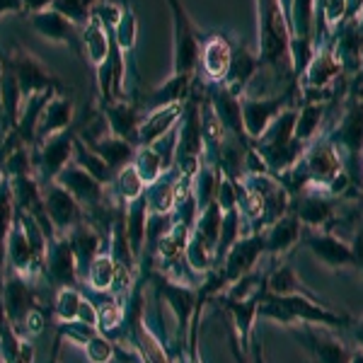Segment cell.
Segmentation results:
<instances>
[{
	"label": "cell",
	"mask_w": 363,
	"mask_h": 363,
	"mask_svg": "<svg viewBox=\"0 0 363 363\" xmlns=\"http://www.w3.org/2000/svg\"><path fill=\"white\" fill-rule=\"evenodd\" d=\"M351 252H354L356 267L363 269V225L354 233V240H351Z\"/></svg>",
	"instance_id": "49"
},
{
	"label": "cell",
	"mask_w": 363,
	"mask_h": 363,
	"mask_svg": "<svg viewBox=\"0 0 363 363\" xmlns=\"http://www.w3.org/2000/svg\"><path fill=\"white\" fill-rule=\"evenodd\" d=\"M114 42L121 51H128L136 42V17H133L131 10H124V15H121V22L116 25Z\"/></svg>",
	"instance_id": "43"
},
{
	"label": "cell",
	"mask_w": 363,
	"mask_h": 363,
	"mask_svg": "<svg viewBox=\"0 0 363 363\" xmlns=\"http://www.w3.org/2000/svg\"><path fill=\"white\" fill-rule=\"evenodd\" d=\"M17 220V201L8 174H0V255L5 257V240Z\"/></svg>",
	"instance_id": "25"
},
{
	"label": "cell",
	"mask_w": 363,
	"mask_h": 363,
	"mask_svg": "<svg viewBox=\"0 0 363 363\" xmlns=\"http://www.w3.org/2000/svg\"><path fill=\"white\" fill-rule=\"evenodd\" d=\"M0 306H3L5 318H8V322L13 327H20L29 310L37 308V296H34V289L27 284L25 277H20V274H10V277L5 279Z\"/></svg>",
	"instance_id": "7"
},
{
	"label": "cell",
	"mask_w": 363,
	"mask_h": 363,
	"mask_svg": "<svg viewBox=\"0 0 363 363\" xmlns=\"http://www.w3.org/2000/svg\"><path fill=\"white\" fill-rule=\"evenodd\" d=\"M354 337L359 339V342L363 344V320L359 322V325H356V330H354Z\"/></svg>",
	"instance_id": "52"
},
{
	"label": "cell",
	"mask_w": 363,
	"mask_h": 363,
	"mask_svg": "<svg viewBox=\"0 0 363 363\" xmlns=\"http://www.w3.org/2000/svg\"><path fill=\"white\" fill-rule=\"evenodd\" d=\"M5 13H25L22 0H0V15Z\"/></svg>",
	"instance_id": "51"
},
{
	"label": "cell",
	"mask_w": 363,
	"mask_h": 363,
	"mask_svg": "<svg viewBox=\"0 0 363 363\" xmlns=\"http://www.w3.org/2000/svg\"><path fill=\"white\" fill-rule=\"evenodd\" d=\"M136 347H138L140 361L143 363H169L165 349L157 342V337L145 325H140V322L136 327Z\"/></svg>",
	"instance_id": "33"
},
{
	"label": "cell",
	"mask_w": 363,
	"mask_h": 363,
	"mask_svg": "<svg viewBox=\"0 0 363 363\" xmlns=\"http://www.w3.org/2000/svg\"><path fill=\"white\" fill-rule=\"evenodd\" d=\"M203 66L211 78H223L230 66V46L223 39H211L203 49Z\"/></svg>",
	"instance_id": "30"
},
{
	"label": "cell",
	"mask_w": 363,
	"mask_h": 363,
	"mask_svg": "<svg viewBox=\"0 0 363 363\" xmlns=\"http://www.w3.org/2000/svg\"><path fill=\"white\" fill-rule=\"evenodd\" d=\"M281 107V99H269V102H264V99H252V102H247L242 107V121L245 126H247L250 136L252 138H259L262 133L267 131L269 126H272L274 116H277Z\"/></svg>",
	"instance_id": "18"
},
{
	"label": "cell",
	"mask_w": 363,
	"mask_h": 363,
	"mask_svg": "<svg viewBox=\"0 0 363 363\" xmlns=\"http://www.w3.org/2000/svg\"><path fill=\"white\" fill-rule=\"evenodd\" d=\"M73 162L78 167H83L87 174H92L99 184H109V182L114 179V169L107 165V162L99 157L95 150L90 148V145H85L83 140L75 136V150H73Z\"/></svg>",
	"instance_id": "23"
},
{
	"label": "cell",
	"mask_w": 363,
	"mask_h": 363,
	"mask_svg": "<svg viewBox=\"0 0 363 363\" xmlns=\"http://www.w3.org/2000/svg\"><path fill=\"white\" fill-rule=\"evenodd\" d=\"M68 242L73 247L75 262H78V277L87 279V272H90L92 262L102 255V238L92 225H78L75 230L68 233Z\"/></svg>",
	"instance_id": "13"
},
{
	"label": "cell",
	"mask_w": 363,
	"mask_h": 363,
	"mask_svg": "<svg viewBox=\"0 0 363 363\" xmlns=\"http://www.w3.org/2000/svg\"><path fill=\"white\" fill-rule=\"evenodd\" d=\"M51 10L61 13L73 25H87L90 22V0H54Z\"/></svg>",
	"instance_id": "39"
},
{
	"label": "cell",
	"mask_w": 363,
	"mask_h": 363,
	"mask_svg": "<svg viewBox=\"0 0 363 363\" xmlns=\"http://www.w3.org/2000/svg\"><path fill=\"white\" fill-rule=\"evenodd\" d=\"M269 294L274 296H308L303 284L298 281L296 272L289 264L279 267L277 272L269 277Z\"/></svg>",
	"instance_id": "32"
},
{
	"label": "cell",
	"mask_w": 363,
	"mask_h": 363,
	"mask_svg": "<svg viewBox=\"0 0 363 363\" xmlns=\"http://www.w3.org/2000/svg\"><path fill=\"white\" fill-rule=\"evenodd\" d=\"M114 186H116V194L124 199L126 203L136 201V199L145 194V182L138 174V169L133 167V162L126 167H121L119 172L114 174Z\"/></svg>",
	"instance_id": "28"
},
{
	"label": "cell",
	"mask_w": 363,
	"mask_h": 363,
	"mask_svg": "<svg viewBox=\"0 0 363 363\" xmlns=\"http://www.w3.org/2000/svg\"><path fill=\"white\" fill-rule=\"evenodd\" d=\"M310 337H313V351L320 363H351V354L337 339L320 335V332H310Z\"/></svg>",
	"instance_id": "31"
},
{
	"label": "cell",
	"mask_w": 363,
	"mask_h": 363,
	"mask_svg": "<svg viewBox=\"0 0 363 363\" xmlns=\"http://www.w3.org/2000/svg\"><path fill=\"white\" fill-rule=\"evenodd\" d=\"M351 363H363V354H356V356H351Z\"/></svg>",
	"instance_id": "53"
},
{
	"label": "cell",
	"mask_w": 363,
	"mask_h": 363,
	"mask_svg": "<svg viewBox=\"0 0 363 363\" xmlns=\"http://www.w3.org/2000/svg\"><path fill=\"white\" fill-rule=\"evenodd\" d=\"M335 73H337V63L332 61L330 56H320L318 61H315V66L310 68V83H313V85H325Z\"/></svg>",
	"instance_id": "45"
},
{
	"label": "cell",
	"mask_w": 363,
	"mask_h": 363,
	"mask_svg": "<svg viewBox=\"0 0 363 363\" xmlns=\"http://www.w3.org/2000/svg\"><path fill=\"white\" fill-rule=\"evenodd\" d=\"M73 150H75V136L70 131L56 133V136L46 138L39 148L34 165H37V174L42 179V184L54 182L61 169H66L73 162Z\"/></svg>",
	"instance_id": "2"
},
{
	"label": "cell",
	"mask_w": 363,
	"mask_h": 363,
	"mask_svg": "<svg viewBox=\"0 0 363 363\" xmlns=\"http://www.w3.org/2000/svg\"><path fill=\"white\" fill-rule=\"evenodd\" d=\"M83 349H85V356L90 363H109L114 359L112 339H109L107 335H102V332H97V335L92 337Z\"/></svg>",
	"instance_id": "41"
},
{
	"label": "cell",
	"mask_w": 363,
	"mask_h": 363,
	"mask_svg": "<svg viewBox=\"0 0 363 363\" xmlns=\"http://www.w3.org/2000/svg\"><path fill=\"white\" fill-rule=\"evenodd\" d=\"M44 272L49 274V281L56 284L58 289H68V286H78V262H75L73 247L68 242V235H56L49 240V250H46Z\"/></svg>",
	"instance_id": "5"
},
{
	"label": "cell",
	"mask_w": 363,
	"mask_h": 363,
	"mask_svg": "<svg viewBox=\"0 0 363 363\" xmlns=\"http://www.w3.org/2000/svg\"><path fill=\"white\" fill-rule=\"evenodd\" d=\"M54 182H58L68 194H73L75 199H78V201L83 203V208L85 206L87 208L99 206L102 199H104L102 184H99L92 174H87L83 167L75 165V162H70L66 169H61V174H58Z\"/></svg>",
	"instance_id": "8"
},
{
	"label": "cell",
	"mask_w": 363,
	"mask_h": 363,
	"mask_svg": "<svg viewBox=\"0 0 363 363\" xmlns=\"http://www.w3.org/2000/svg\"><path fill=\"white\" fill-rule=\"evenodd\" d=\"M320 119H322V107L320 104H310V107L303 109L301 114H298V119H296V140H308V138H313V133L318 131V124H320Z\"/></svg>",
	"instance_id": "40"
},
{
	"label": "cell",
	"mask_w": 363,
	"mask_h": 363,
	"mask_svg": "<svg viewBox=\"0 0 363 363\" xmlns=\"http://www.w3.org/2000/svg\"><path fill=\"white\" fill-rule=\"evenodd\" d=\"M294 22L298 37H308L310 22H313V0H296L294 3Z\"/></svg>",
	"instance_id": "44"
},
{
	"label": "cell",
	"mask_w": 363,
	"mask_h": 363,
	"mask_svg": "<svg viewBox=\"0 0 363 363\" xmlns=\"http://www.w3.org/2000/svg\"><path fill=\"white\" fill-rule=\"evenodd\" d=\"M90 148L95 150V153L102 157V160L107 162L109 167L114 169V174L119 172L121 167L131 165L133 155H136V150H133V143H128V140H124V138H116V136H112V133H109V136H104V138H99V140H95Z\"/></svg>",
	"instance_id": "17"
},
{
	"label": "cell",
	"mask_w": 363,
	"mask_h": 363,
	"mask_svg": "<svg viewBox=\"0 0 363 363\" xmlns=\"http://www.w3.org/2000/svg\"><path fill=\"white\" fill-rule=\"evenodd\" d=\"M5 262L10 267V274H20V277L37 274L34 252L29 247V240L25 235V228H22L20 218L15 220L13 230H10L8 240H5Z\"/></svg>",
	"instance_id": "12"
},
{
	"label": "cell",
	"mask_w": 363,
	"mask_h": 363,
	"mask_svg": "<svg viewBox=\"0 0 363 363\" xmlns=\"http://www.w3.org/2000/svg\"><path fill=\"white\" fill-rule=\"evenodd\" d=\"M332 216V203L322 196H308L301 201V208H298V218L306 220L308 225L318 228L325 223Z\"/></svg>",
	"instance_id": "38"
},
{
	"label": "cell",
	"mask_w": 363,
	"mask_h": 363,
	"mask_svg": "<svg viewBox=\"0 0 363 363\" xmlns=\"http://www.w3.org/2000/svg\"><path fill=\"white\" fill-rule=\"evenodd\" d=\"M116 272H119V267H116V262L112 259V255L109 252H102V255L97 257L95 262H92L90 272H87V286L95 291H112L114 289V281H116Z\"/></svg>",
	"instance_id": "27"
},
{
	"label": "cell",
	"mask_w": 363,
	"mask_h": 363,
	"mask_svg": "<svg viewBox=\"0 0 363 363\" xmlns=\"http://www.w3.org/2000/svg\"><path fill=\"white\" fill-rule=\"evenodd\" d=\"M5 63L15 70L17 83H20L22 97L25 99L39 95V92H46V90H56L58 87V78H54V75H51L32 54H27V51L15 49Z\"/></svg>",
	"instance_id": "3"
},
{
	"label": "cell",
	"mask_w": 363,
	"mask_h": 363,
	"mask_svg": "<svg viewBox=\"0 0 363 363\" xmlns=\"http://www.w3.org/2000/svg\"><path fill=\"white\" fill-rule=\"evenodd\" d=\"M301 238V220L298 216H281L277 223H272L269 233H264L267 252H284Z\"/></svg>",
	"instance_id": "22"
},
{
	"label": "cell",
	"mask_w": 363,
	"mask_h": 363,
	"mask_svg": "<svg viewBox=\"0 0 363 363\" xmlns=\"http://www.w3.org/2000/svg\"><path fill=\"white\" fill-rule=\"evenodd\" d=\"M97 306V332L102 335H109V332H116L124 322V308H121L119 298H112V301L104 303H95Z\"/></svg>",
	"instance_id": "37"
},
{
	"label": "cell",
	"mask_w": 363,
	"mask_h": 363,
	"mask_svg": "<svg viewBox=\"0 0 363 363\" xmlns=\"http://www.w3.org/2000/svg\"><path fill=\"white\" fill-rule=\"evenodd\" d=\"M216 196H218V201H216V203H218V206L223 208L225 213H228V211L235 208V203H238V194H235V189H233V184H230V182H228V179H220V184H218V194H216Z\"/></svg>",
	"instance_id": "47"
},
{
	"label": "cell",
	"mask_w": 363,
	"mask_h": 363,
	"mask_svg": "<svg viewBox=\"0 0 363 363\" xmlns=\"http://www.w3.org/2000/svg\"><path fill=\"white\" fill-rule=\"evenodd\" d=\"M169 5H172V13H174V73L191 75L199 58L194 29H191L189 20H186L179 0H169Z\"/></svg>",
	"instance_id": "6"
},
{
	"label": "cell",
	"mask_w": 363,
	"mask_h": 363,
	"mask_svg": "<svg viewBox=\"0 0 363 363\" xmlns=\"http://www.w3.org/2000/svg\"><path fill=\"white\" fill-rule=\"evenodd\" d=\"M182 114V104H165V107H157L153 109L145 119H140L138 126V143L140 145H153L155 140H160L165 133H169L174 121L179 119Z\"/></svg>",
	"instance_id": "15"
},
{
	"label": "cell",
	"mask_w": 363,
	"mask_h": 363,
	"mask_svg": "<svg viewBox=\"0 0 363 363\" xmlns=\"http://www.w3.org/2000/svg\"><path fill=\"white\" fill-rule=\"evenodd\" d=\"M308 247L322 264H327L330 269H344L356 264L351 245L339 240L335 233H313L308 238Z\"/></svg>",
	"instance_id": "10"
},
{
	"label": "cell",
	"mask_w": 363,
	"mask_h": 363,
	"mask_svg": "<svg viewBox=\"0 0 363 363\" xmlns=\"http://www.w3.org/2000/svg\"><path fill=\"white\" fill-rule=\"evenodd\" d=\"M32 29H37L49 42L66 44L70 49H80V42H83V39H78V29H75L73 22L66 20L56 10H44V13L32 15Z\"/></svg>",
	"instance_id": "11"
},
{
	"label": "cell",
	"mask_w": 363,
	"mask_h": 363,
	"mask_svg": "<svg viewBox=\"0 0 363 363\" xmlns=\"http://www.w3.org/2000/svg\"><path fill=\"white\" fill-rule=\"evenodd\" d=\"M339 140L351 153H359L363 148V109H354L344 116L342 126H339Z\"/></svg>",
	"instance_id": "35"
},
{
	"label": "cell",
	"mask_w": 363,
	"mask_h": 363,
	"mask_svg": "<svg viewBox=\"0 0 363 363\" xmlns=\"http://www.w3.org/2000/svg\"><path fill=\"white\" fill-rule=\"evenodd\" d=\"M22 5H25V13H44V10H51V5H54V0H22Z\"/></svg>",
	"instance_id": "50"
},
{
	"label": "cell",
	"mask_w": 363,
	"mask_h": 363,
	"mask_svg": "<svg viewBox=\"0 0 363 363\" xmlns=\"http://www.w3.org/2000/svg\"><path fill=\"white\" fill-rule=\"evenodd\" d=\"M264 235H250L238 240L230 247V252L225 255V281H238L245 274L252 272V267L259 262L262 252H264Z\"/></svg>",
	"instance_id": "9"
},
{
	"label": "cell",
	"mask_w": 363,
	"mask_h": 363,
	"mask_svg": "<svg viewBox=\"0 0 363 363\" xmlns=\"http://www.w3.org/2000/svg\"><path fill=\"white\" fill-rule=\"evenodd\" d=\"M216 109H218V119L220 124L233 128L235 133L242 131V107L238 104V99L233 95H228V90H220V95H216Z\"/></svg>",
	"instance_id": "36"
},
{
	"label": "cell",
	"mask_w": 363,
	"mask_h": 363,
	"mask_svg": "<svg viewBox=\"0 0 363 363\" xmlns=\"http://www.w3.org/2000/svg\"><path fill=\"white\" fill-rule=\"evenodd\" d=\"M80 306H83V296L75 286H68V289H58L56 301H54V315L58 322H73L78 320Z\"/></svg>",
	"instance_id": "34"
},
{
	"label": "cell",
	"mask_w": 363,
	"mask_h": 363,
	"mask_svg": "<svg viewBox=\"0 0 363 363\" xmlns=\"http://www.w3.org/2000/svg\"><path fill=\"white\" fill-rule=\"evenodd\" d=\"M339 155L335 153V148L332 145H325L320 143L318 148L310 150L308 155V169L310 174H313L315 179L320 182H332L339 174Z\"/></svg>",
	"instance_id": "26"
},
{
	"label": "cell",
	"mask_w": 363,
	"mask_h": 363,
	"mask_svg": "<svg viewBox=\"0 0 363 363\" xmlns=\"http://www.w3.org/2000/svg\"><path fill=\"white\" fill-rule=\"evenodd\" d=\"M58 325H61V327H58V339H68V342L78 344V347H85V344L97 335L95 327L85 325V322H80V320L58 322Z\"/></svg>",
	"instance_id": "42"
},
{
	"label": "cell",
	"mask_w": 363,
	"mask_h": 363,
	"mask_svg": "<svg viewBox=\"0 0 363 363\" xmlns=\"http://www.w3.org/2000/svg\"><path fill=\"white\" fill-rule=\"evenodd\" d=\"M262 10V54L264 61H279L289 51V29L279 0H259Z\"/></svg>",
	"instance_id": "4"
},
{
	"label": "cell",
	"mask_w": 363,
	"mask_h": 363,
	"mask_svg": "<svg viewBox=\"0 0 363 363\" xmlns=\"http://www.w3.org/2000/svg\"><path fill=\"white\" fill-rule=\"evenodd\" d=\"M148 216H150V208H148V199H145V194L128 203L126 238H128V247H131L133 257H138L140 250H143L145 233H148Z\"/></svg>",
	"instance_id": "16"
},
{
	"label": "cell",
	"mask_w": 363,
	"mask_h": 363,
	"mask_svg": "<svg viewBox=\"0 0 363 363\" xmlns=\"http://www.w3.org/2000/svg\"><path fill=\"white\" fill-rule=\"evenodd\" d=\"M160 294L165 296V301L169 303V310L177 315L179 330L184 332L191 310H194V291L186 289V284H172L169 279H162L160 281Z\"/></svg>",
	"instance_id": "19"
},
{
	"label": "cell",
	"mask_w": 363,
	"mask_h": 363,
	"mask_svg": "<svg viewBox=\"0 0 363 363\" xmlns=\"http://www.w3.org/2000/svg\"><path fill=\"white\" fill-rule=\"evenodd\" d=\"M133 167L138 169V174L143 177L145 184H153L155 179L162 177V167H165V160L157 153L153 145H143V148L136 150L133 155Z\"/></svg>",
	"instance_id": "29"
},
{
	"label": "cell",
	"mask_w": 363,
	"mask_h": 363,
	"mask_svg": "<svg viewBox=\"0 0 363 363\" xmlns=\"http://www.w3.org/2000/svg\"><path fill=\"white\" fill-rule=\"evenodd\" d=\"M44 208L49 220L54 223L56 235H68L78 225L85 223V208L73 194H68L58 182L44 184Z\"/></svg>",
	"instance_id": "1"
},
{
	"label": "cell",
	"mask_w": 363,
	"mask_h": 363,
	"mask_svg": "<svg viewBox=\"0 0 363 363\" xmlns=\"http://www.w3.org/2000/svg\"><path fill=\"white\" fill-rule=\"evenodd\" d=\"M80 39H83L85 54L90 56L92 66L99 68L109 58V46H112V42H109V34H107V27H104L97 17H90V22L83 27Z\"/></svg>",
	"instance_id": "21"
},
{
	"label": "cell",
	"mask_w": 363,
	"mask_h": 363,
	"mask_svg": "<svg viewBox=\"0 0 363 363\" xmlns=\"http://www.w3.org/2000/svg\"><path fill=\"white\" fill-rule=\"evenodd\" d=\"M223 208L218 206V203H211V206H206L199 213V220H196V230L194 235L201 240L203 245L216 252V247H218V240H220V228H223Z\"/></svg>",
	"instance_id": "24"
},
{
	"label": "cell",
	"mask_w": 363,
	"mask_h": 363,
	"mask_svg": "<svg viewBox=\"0 0 363 363\" xmlns=\"http://www.w3.org/2000/svg\"><path fill=\"white\" fill-rule=\"evenodd\" d=\"M78 320L85 322V325H90V327H95V330H97V306H95V303L87 301V298H83V306H80Z\"/></svg>",
	"instance_id": "48"
},
{
	"label": "cell",
	"mask_w": 363,
	"mask_h": 363,
	"mask_svg": "<svg viewBox=\"0 0 363 363\" xmlns=\"http://www.w3.org/2000/svg\"><path fill=\"white\" fill-rule=\"evenodd\" d=\"M44 327H46V320H44V313L39 308H34V310H29V313L25 315V320H22V325L20 327H15V330H22V335L25 337H39L44 332Z\"/></svg>",
	"instance_id": "46"
},
{
	"label": "cell",
	"mask_w": 363,
	"mask_h": 363,
	"mask_svg": "<svg viewBox=\"0 0 363 363\" xmlns=\"http://www.w3.org/2000/svg\"><path fill=\"white\" fill-rule=\"evenodd\" d=\"M70 119H73V104H70V99L63 95V92H56V95L49 99V104L44 107L34 140H42L44 143L46 138L68 131Z\"/></svg>",
	"instance_id": "14"
},
{
	"label": "cell",
	"mask_w": 363,
	"mask_h": 363,
	"mask_svg": "<svg viewBox=\"0 0 363 363\" xmlns=\"http://www.w3.org/2000/svg\"><path fill=\"white\" fill-rule=\"evenodd\" d=\"M107 121H109V131H112V136L124 138V140H128V143H138L140 116L133 107H128V104H109Z\"/></svg>",
	"instance_id": "20"
}]
</instances>
